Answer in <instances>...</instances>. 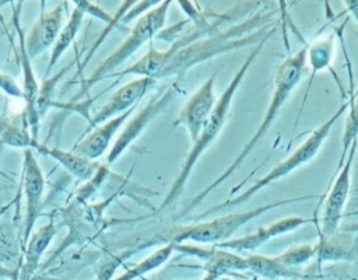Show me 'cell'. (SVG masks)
I'll list each match as a JSON object with an SVG mask.
<instances>
[{"label": "cell", "instance_id": "6da1fadb", "mask_svg": "<svg viewBox=\"0 0 358 280\" xmlns=\"http://www.w3.org/2000/svg\"><path fill=\"white\" fill-rule=\"evenodd\" d=\"M270 17L271 14L255 15L238 27L211 34L207 38H197L183 45L175 42L171 49L162 52L151 46L143 57L122 70L119 76L137 74L155 81L172 76L182 78L201 62L270 38L275 31L274 24H268Z\"/></svg>", "mask_w": 358, "mask_h": 280}, {"label": "cell", "instance_id": "52a82bcc", "mask_svg": "<svg viewBox=\"0 0 358 280\" xmlns=\"http://www.w3.org/2000/svg\"><path fill=\"white\" fill-rule=\"evenodd\" d=\"M357 144H358V139L352 141L341 168L334 174V181H333L331 189L329 190L327 197L324 200L323 213H322V224H320V232H322L323 239H327V238H331L336 235V232L338 230V224L345 211L348 197H350L351 172H352V164H354Z\"/></svg>", "mask_w": 358, "mask_h": 280}, {"label": "cell", "instance_id": "5bb4252c", "mask_svg": "<svg viewBox=\"0 0 358 280\" xmlns=\"http://www.w3.org/2000/svg\"><path fill=\"white\" fill-rule=\"evenodd\" d=\"M64 4L66 3H62L53 10L42 11L39 18L31 27L25 38V49L31 60L46 50L49 46L55 45L56 38L63 28Z\"/></svg>", "mask_w": 358, "mask_h": 280}, {"label": "cell", "instance_id": "44dd1931", "mask_svg": "<svg viewBox=\"0 0 358 280\" xmlns=\"http://www.w3.org/2000/svg\"><path fill=\"white\" fill-rule=\"evenodd\" d=\"M84 13L81 8L78 7H74L71 14H70V18L69 21L66 22V25H63V28L60 29L57 38H56V42L52 48V52H50V59H49V63H48V67H46V73L49 74L50 70L53 69V66L56 64V62L60 59V56L67 50V48L71 45V42L74 41L76 35L78 34L80 31V27H81V22H83V18H84Z\"/></svg>", "mask_w": 358, "mask_h": 280}, {"label": "cell", "instance_id": "ffe728a7", "mask_svg": "<svg viewBox=\"0 0 358 280\" xmlns=\"http://www.w3.org/2000/svg\"><path fill=\"white\" fill-rule=\"evenodd\" d=\"M248 270L259 274L266 279H292L298 277L299 273L284 266L277 256L275 258H267L256 253H248L245 256Z\"/></svg>", "mask_w": 358, "mask_h": 280}, {"label": "cell", "instance_id": "ba28073f", "mask_svg": "<svg viewBox=\"0 0 358 280\" xmlns=\"http://www.w3.org/2000/svg\"><path fill=\"white\" fill-rule=\"evenodd\" d=\"M178 90L176 85L168 87L165 91H161L155 95H152L147 104L134 115L130 118V120L123 127L122 133L117 136L116 141L113 143L112 148L108 153L106 157V165L113 164L123 153L124 150L143 133V130L148 126V123L157 118L176 97Z\"/></svg>", "mask_w": 358, "mask_h": 280}, {"label": "cell", "instance_id": "7a4b0ae2", "mask_svg": "<svg viewBox=\"0 0 358 280\" xmlns=\"http://www.w3.org/2000/svg\"><path fill=\"white\" fill-rule=\"evenodd\" d=\"M305 69H306V46L299 49L298 52H295L294 55L288 56L285 60L281 62V64L278 66V69L274 74L273 92H271V98H270L266 115H264L262 123L259 125V127L256 129L255 134L249 139V141L245 144V147L241 150V153L236 155V158L225 168V171L217 179H214L204 190H201L196 197L192 199V202L186 206V209H183L182 213L179 214L180 217L187 214L190 210H193L199 203H201L206 199V196L208 193H211L227 178H229L238 169V167L248 158V155L255 150V147L260 143V140H263V137L268 132L270 126L278 116L282 105L289 98V94L301 81Z\"/></svg>", "mask_w": 358, "mask_h": 280}, {"label": "cell", "instance_id": "9a60e30c", "mask_svg": "<svg viewBox=\"0 0 358 280\" xmlns=\"http://www.w3.org/2000/svg\"><path fill=\"white\" fill-rule=\"evenodd\" d=\"M20 7L14 13V27L17 29L18 35V49H20V63H21V70H22V99L25 101V111L24 116L27 119L28 126L31 127L32 132V139L36 141L38 136V125H39V118L35 112V102L38 98L39 92V84L34 76V69L31 66V59L27 53L25 49V36L22 34L21 25H20V18H18Z\"/></svg>", "mask_w": 358, "mask_h": 280}, {"label": "cell", "instance_id": "603a6c76", "mask_svg": "<svg viewBox=\"0 0 358 280\" xmlns=\"http://www.w3.org/2000/svg\"><path fill=\"white\" fill-rule=\"evenodd\" d=\"M350 105H351L350 106V113L347 115L344 133H343V137H341V155H340L336 172L341 168L352 141L358 139V94L351 98Z\"/></svg>", "mask_w": 358, "mask_h": 280}, {"label": "cell", "instance_id": "d6986e66", "mask_svg": "<svg viewBox=\"0 0 358 280\" xmlns=\"http://www.w3.org/2000/svg\"><path fill=\"white\" fill-rule=\"evenodd\" d=\"M334 43H336V35L334 32H331L324 36L316 38L309 46H306V64L310 69V77L308 81V88L305 92L303 102L310 91V87L316 74L331 66V62L334 57ZM303 102H302V106H303ZM302 106H301V111H302Z\"/></svg>", "mask_w": 358, "mask_h": 280}, {"label": "cell", "instance_id": "7402d4cb", "mask_svg": "<svg viewBox=\"0 0 358 280\" xmlns=\"http://www.w3.org/2000/svg\"><path fill=\"white\" fill-rule=\"evenodd\" d=\"M173 252H175V244L168 242L164 246L151 252L143 260L137 262L134 266H131L124 273L119 274L117 277H115L112 280H136V279H140V277L145 276L147 273L161 267L164 263H166V260L171 258V255Z\"/></svg>", "mask_w": 358, "mask_h": 280}, {"label": "cell", "instance_id": "3957f363", "mask_svg": "<svg viewBox=\"0 0 358 280\" xmlns=\"http://www.w3.org/2000/svg\"><path fill=\"white\" fill-rule=\"evenodd\" d=\"M268 38L260 41L257 43L256 48L252 49V52L248 55L246 60L243 62V64L239 67V70L235 73L234 78L231 80V83L228 84V87L225 88V91L221 94V97L217 99V104L208 118V120L206 122L201 133L199 134L197 140L194 143H192V148L189 151V154L186 155L183 164H182V168L176 176V179L172 182L165 199L162 200V203L159 204V207L157 209V213L165 210L166 207H169L171 204H173L178 197L182 195L186 183H187V179L190 176V172L192 169L194 168L196 162L199 161V158L204 154V151L215 141V139L218 137V134L221 133L225 122H227V116H228V112L231 109V105H232V101H234V97L238 91V88L241 87L250 64L255 62L256 56L259 55V52L263 49L266 41Z\"/></svg>", "mask_w": 358, "mask_h": 280}, {"label": "cell", "instance_id": "484cf974", "mask_svg": "<svg viewBox=\"0 0 358 280\" xmlns=\"http://www.w3.org/2000/svg\"><path fill=\"white\" fill-rule=\"evenodd\" d=\"M345 210L348 214L358 211V144L354 155V164H352V172H351V189H350V197Z\"/></svg>", "mask_w": 358, "mask_h": 280}, {"label": "cell", "instance_id": "4dcf8cb0", "mask_svg": "<svg viewBox=\"0 0 358 280\" xmlns=\"http://www.w3.org/2000/svg\"><path fill=\"white\" fill-rule=\"evenodd\" d=\"M345 231H358V224H354V225H347V227H345Z\"/></svg>", "mask_w": 358, "mask_h": 280}, {"label": "cell", "instance_id": "5b68a950", "mask_svg": "<svg viewBox=\"0 0 358 280\" xmlns=\"http://www.w3.org/2000/svg\"><path fill=\"white\" fill-rule=\"evenodd\" d=\"M172 1H159L154 8L140 15V18L133 25L129 36L119 45V48L110 53L83 83V91H87L99 80L108 78L110 73L123 64L130 56H133L145 42L155 36L164 27L169 6Z\"/></svg>", "mask_w": 358, "mask_h": 280}, {"label": "cell", "instance_id": "cb8c5ba5", "mask_svg": "<svg viewBox=\"0 0 358 280\" xmlns=\"http://www.w3.org/2000/svg\"><path fill=\"white\" fill-rule=\"evenodd\" d=\"M70 69V66L63 67L60 71H57L55 76L48 77L46 80H43L42 87L39 85V92H38V98L35 102V112L39 118V120L43 118V115L48 112L50 104H52V95L56 87V83L60 80V77L64 74V71H67Z\"/></svg>", "mask_w": 358, "mask_h": 280}, {"label": "cell", "instance_id": "83f0119b", "mask_svg": "<svg viewBox=\"0 0 358 280\" xmlns=\"http://www.w3.org/2000/svg\"><path fill=\"white\" fill-rule=\"evenodd\" d=\"M122 262V258H109L108 260H105L98 272V280H112V276L116 272V267L119 266V263Z\"/></svg>", "mask_w": 358, "mask_h": 280}, {"label": "cell", "instance_id": "1f68e13d", "mask_svg": "<svg viewBox=\"0 0 358 280\" xmlns=\"http://www.w3.org/2000/svg\"><path fill=\"white\" fill-rule=\"evenodd\" d=\"M217 280H236V279H231V277H220V279H217Z\"/></svg>", "mask_w": 358, "mask_h": 280}, {"label": "cell", "instance_id": "8992f818", "mask_svg": "<svg viewBox=\"0 0 358 280\" xmlns=\"http://www.w3.org/2000/svg\"><path fill=\"white\" fill-rule=\"evenodd\" d=\"M315 196H301V197H292V199H284V200H277L273 203H268L266 206H259L256 209L252 210H246V211H238V213H231V214H225L208 221H200L196 223L193 225H186L178 230V232L172 237V239L169 242H175V244H182L185 241H194L199 244H220L224 241H228L232 238V235L241 228L243 227L246 223L252 221L253 218L259 217L260 214L284 206V204H289L294 202H302V200H308V199H313Z\"/></svg>", "mask_w": 358, "mask_h": 280}, {"label": "cell", "instance_id": "277c9868", "mask_svg": "<svg viewBox=\"0 0 358 280\" xmlns=\"http://www.w3.org/2000/svg\"><path fill=\"white\" fill-rule=\"evenodd\" d=\"M350 106V102H344L336 112L334 115H331L326 122H323L319 127H316L310 134L309 137L295 150L292 151V154H289L287 158H284L282 161H280L275 167H273L264 176H262L260 179H257L250 188H248L243 193H241L239 196H235L232 199H228L220 204H215L213 207H210L208 210L203 211L201 214L197 216V218H204L207 216H211V214H215L218 211H222L225 209H234V207H238L239 204L248 202L255 193H257L260 189L282 179L284 176H287L289 172L295 171L296 168L302 167L303 164L309 162L317 153L319 150L322 148L326 137L329 136L331 127L336 125V122L341 118V115L348 109Z\"/></svg>", "mask_w": 358, "mask_h": 280}, {"label": "cell", "instance_id": "4316f807", "mask_svg": "<svg viewBox=\"0 0 358 280\" xmlns=\"http://www.w3.org/2000/svg\"><path fill=\"white\" fill-rule=\"evenodd\" d=\"M0 90H3L10 97L22 98V90L18 87V84L14 81V78L10 77L8 74L0 73Z\"/></svg>", "mask_w": 358, "mask_h": 280}, {"label": "cell", "instance_id": "8fae6325", "mask_svg": "<svg viewBox=\"0 0 358 280\" xmlns=\"http://www.w3.org/2000/svg\"><path fill=\"white\" fill-rule=\"evenodd\" d=\"M154 84H155V80H152V78L138 77V78L122 85L120 88H117L115 92L110 94V97L98 109V112L90 119L87 132L84 134L91 132L98 125H101V123H103V122H106V120H109L115 116H119V115L124 113L126 111L134 108L137 101L141 99L143 95Z\"/></svg>", "mask_w": 358, "mask_h": 280}, {"label": "cell", "instance_id": "f1b7e54d", "mask_svg": "<svg viewBox=\"0 0 358 280\" xmlns=\"http://www.w3.org/2000/svg\"><path fill=\"white\" fill-rule=\"evenodd\" d=\"M18 277V270L6 267L1 262H0V279H7V280H17Z\"/></svg>", "mask_w": 358, "mask_h": 280}, {"label": "cell", "instance_id": "2e32d148", "mask_svg": "<svg viewBox=\"0 0 358 280\" xmlns=\"http://www.w3.org/2000/svg\"><path fill=\"white\" fill-rule=\"evenodd\" d=\"M134 109H136V106L126 111L124 113L115 116V118L98 125L96 127H94L88 134H85V137L83 140H80L74 146L73 151L90 161H94L98 157H101L109 147L112 137L117 133V130L127 120V118H130V115L133 113Z\"/></svg>", "mask_w": 358, "mask_h": 280}, {"label": "cell", "instance_id": "7c38bea8", "mask_svg": "<svg viewBox=\"0 0 358 280\" xmlns=\"http://www.w3.org/2000/svg\"><path fill=\"white\" fill-rule=\"evenodd\" d=\"M312 220L305 218V217H299V216H291V217H285L281 218L275 223H271L270 225L266 227H259L255 232L239 237V238H231L228 241L215 244V248L220 249H225L234 253H241V252H246V253H252L253 251H256L257 248H260L262 245H264L266 242H268L271 238H275L278 235L291 232L308 223H310Z\"/></svg>", "mask_w": 358, "mask_h": 280}, {"label": "cell", "instance_id": "4fadbf2b", "mask_svg": "<svg viewBox=\"0 0 358 280\" xmlns=\"http://www.w3.org/2000/svg\"><path fill=\"white\" fill-rule=\"evenodd\" d=\"M175 251H180L186 255L197 256L204 260V265L201 266L204 269V277L201 280H217L231 272L248 270L245 256L215 246L211 249H203L193 245L175 244Z\"/></svg>", "mask_w": 358, "mask_h": 280}, {"label": "cell", "instance_id": "ac0fdd59", "mask_svg": "<svg viewBox=\"0 0 358 280\" xmlns=\"http://www.w3.org/2000/svg\"><path fill=\"white\" fill-rule=\"evenodd\" d=\"M31 148L56 160L64 169H67L71 175H74L78 179H91L99 168V164H95L94 161L87 160L74 151H66V150H60L56 147H48L43 144H39L38 141H34Z\"/></svg>", "mask_w": 358, "mask_h": 280}, {"label": "cell", "instance_id": "e0dca14e", "mask_svg": "<svg viewBox=\"0 0 358 280\" xmlns=\"http://www.w3.org/2000/svg\"><path fill=\"white\" fill-rule=\"evenodd\" d=\"M57 225L55 224V220L52 218L49 223L41 225L35 232L31 234V237L27 241L25 253H24V265L18 270L17 280H31L32 274L36 272L41 259L50 245L52 239L57 234Z\"/></svg>", "mask_w": 358, "mask_h": 280}, {"label": "cell", "instance_id": "9c48e42d", "mask_svg": "<svg viewBox=\"0 0 358 280\" xmlns=\"http://www.w3.org/2000/svg\"><path fill=\"white\" fill-rule=\"evenodd\" d=\"M21 182L24 185V193H25V218H24V235H22V242L25 245L28 238L32 234L34 225L41 213L42 197L45 190V176L36 158L34 157L32 148L24 150Z\"/></svg>", "mask_w": 358, "mask_h": 280}, {"label": "cell", "instance_id": "f546056e", "mask_svg": "<svg viewBox=\"0 0 358 280\" xmlns=\"http://www.w3.org/2000/svg\"><path fill=\"white\" fill-rule=\"evenodd\" d=\"M345 7H347L350 14L352 15V18L358 24V0H348V1H345Z\"/></svg>", "mask_w": 358, "mask_h": 280}, {"label": "cell", "instance_id": "30bf717a", "mask_svg": "<svg viewBox=\"0 0 358 280\" xmlns=\"http://www.w3.org/2000/svg\"><path fill=\"white\" fill-rule=\"evenodd\" d=\"M214 81H215V73L208 77L185 102L182 106L178 123H180L185 130L187 132L190 141L194 143L201 133L206 122L208 120L215 104L217 97L214 94Z\"/></svg>", "mask_w": 358, "mask_h": 280}, {"label": "cell", "instance_id": "d4e9b609", "mask_svg": "<svg viewBox=\"0 0 358 280\" xmlns=\"http://www.w3.org/2000/svg\"><path fill=\"white\" fill-rule=\"evenodd\" d=\"M316 255V246L309 244H301L295 245L281 255L277 256V259L287 267L291 269V266H299L306 262H309Z\"/></svg>", "mask_w": 358, "mask_h": 280}]
</instances>
